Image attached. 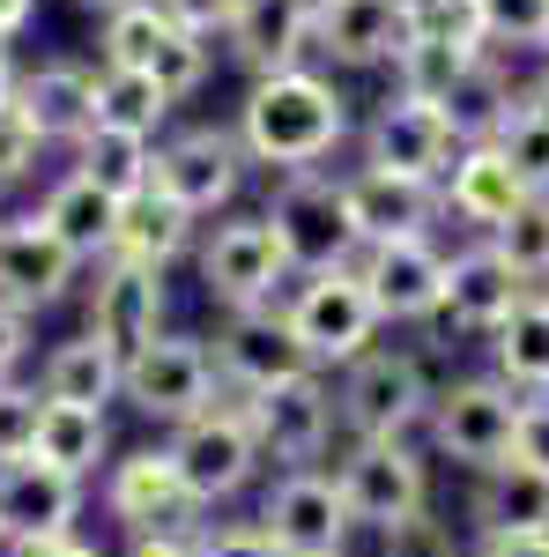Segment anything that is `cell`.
Returning <instances> with one entry per match:
<instances>
[{"instance_id":"cell-1","label":"cell","mask_w":549,"mask_h":557,"mask_svg":"<svg viewBox=\"0 0 549 557\" xmlns=\"http://www.w3.org/2000/svg\"><path fill=\"white\" fill-rule=\"evenodd\" d=\"M238 149L246 164L275 178H297V172H320L349 141V97H341L320 67H283V75H260L238 104Z\"/></svg>"},{"instance_id":"cell-2","label":"cell","mask_w":549,"mask_h":557,"mask_svg":"<svg viewBox=\"0 0 549 557\" xmlns=\"http://www.w3.org/2000/svg\"><path fill=\"white\" fill-rule=\"evenodd\" d=\"M431 372H423L416 349H364L349 372L335 380V409H341V438H401L431 454L423 417H431Z\"/></svg>"},{"instance_id":"cell-3","label":"cell","mask_w":549,"mask_h":557,"mask_svg":"<svg viewBox=\"0 0 549 557\" xmlns=\"http://www.w3.org/2000/svg\"><path fill=\"white\" fill-rule=\"evenodd\" d=\"M520 401L498 372H467V380H446L431 394V417H423V438H431V461H461V469L490 475L520 454Z\"/></svg>"},{"instance_id":"cell-4","label":"cell","mask_w":549,"mask_h":557,"mask_svg":"<svg viewBox=\"0 0 549 557\" xmlns=\"http://www.w3.org/2000/svg\"><path fill=\"white\" fill-rule=\"evenodd\" d=\"M194 268H201V290H209V305H223V312H253V305H283V290L297 283L290 253H283V238H275V223L267 215H215V223H201V246H194Z\"/></svg>"},{"instance_id":"cell-5","label":"cell","mask_w":549,"mask_h":557,"mask_svg":"<svg viewBox=\"0 0 549 557\" xmlns=\"http://www.w3.org/2000/svg\"><path fill=\"white\" fill-rule=\"evenodd\" d=\"M283 320L312 357V372H349L364 349H379V305L357 283V268H327V275H297L283 290Z\"/></svg>"},{"instance_id":"cell-6","label":"cell","mask_w":549,"mask_h":557,"mask_svg":"<svg viewBox=\"0 0 549 557\" xmlns=\"http://www.w3.org/2000/svg\"><path fill=\"white\" fill-rule=\"evenodd\" d=\"M164 454H171V469H178V483H186V498H194V513H215V506L246 498L260 483V469H267L238 401H215L194 424H178L164 438Z\"/></svg>"},{"instance_id":"cell-7","label":"cell","mask_w":549,"mask_h":557,"mask_svg":"<svg viewBox=\"0 0 549 557\" xmlns=\"http://www.w3.org/2000/svg\"><path fill=\"white\" fill-rule=\"evenodd\" d=\"M267 223L283 238L297 275H327V268H357L364 238L349 223V201H341V172H297V178H275L267 194Z\"/></svg>"},{"instance_id":"cell-8","label":"cell","mask_w":549,"mask_h":557,"mask_svg":"<svg viewBox=\"0 0 549 557\" xmlns=\"http://www.w3.org/2000/svg\"><path fill=\"white\" fill-rule=\"evenodd\" d=\"M246 424H253L260 461L283 475V469H320L341 438V409H335V380L327 372H304V380H283L267 394H246L238 401Z\"/></svg>"},{"instance_id":"cell-9","label":"cell","mask_w":549,"mask_h":557,"mask_svg":"<svg viewBox=\"0 0 549 557\" xmlns=\"http://www.w3.org/2000/svg\"><path fill=\"white\" fill-rule=\"evenodd\" d=\"M335 483L349 506V528L386 535L394 520L431 506V454L401 446V438H349L335 454Z\"/></svg>"},{"instance_id":"cell-10","label":"cell","mask_w":549,"mask_h":557,"mask_svg":"<svg viewBox=\"0 0 549 557\" xmlns=\"http://www.w3.org/2000/svg\"><path fill=\"white\" fill-rule=\"evenodd\" d=\"M120 401L149 424H194L201 409L223 401V380H215V349L201 335H157L149 349L127 357V380H120Z\"/></svg>"},{"instance_id":"cell-11","label":"cell","mask_w":549,"mask_h":557,"mask_svg":"<svg viewBox=\"0 0 549 557\" xmlns=\"http://www.w3.org/2000/svg\"><path fill=\"white\" fill-rule=\"evenodd\" d=\"M253 528L283 557H349V506H341L335 469H283L260 491Z\"/></svg>"},{"instance_id":"cell-12","label":"cell","mask_w":549,"mask_h":557,"mask_svg":"<svg viewBox=\"0 0 549 557\" xmlns=\"http://www.w3.org/2000/svg\"><path fill=\"white\" fill-rule=\"evenodd\" d=\"M97 506H104V520L127 543H141V535H194L201 528V513H194V498H186V483H178L164 446L112 454V469L97 475Z\"/></svg>"},{"instance_id":"cell-13","label":"cell","mask_w":549,"mask_h":557,"mask_svg":"<svg viewBox=\"0 0 549 557\" xmlns=\"http://www.w3.org/2000/svg\"><path fill=\"white\" fill-rule=\"evenodd\" d=\"M246 149L230 127H171L157 141V194H171L186 215H230L238 209V186H246Z\"/></svg>"},{"instance_id":"cell-14","label":"cell","mask_w":549,"mask_h":557,"mask_svg":"<svg viewBox=\"0 0 549 557\" xmlns=\"http://www.w3.org/2000/svg\"><path fill=\"white\" fill-rule=\"evenodd\" d=\"M209 349H215V380L230 386L238 401L312 372V357H304V343H297V327L283 320V305L223 312V327H215V343H209Z\"/></svg>"},{"instance_id":"cell-15","label":"cell","mask_w":549,"mask_h":557,"mask_svg":"<svg viewBox=\"0 0 549 557\" xmlns=\"http://www.w3.org/2000/svg\"><path fill=\"white\" fill-rule=\"evenodd\" d=\"M97 283H89V327L104 349H149L157 335H171V290H164V268H141V260H104V268H89Z\"/></svg>"},{"instance_id":"cell-16","label":"cell","mask_w":549,"mask_h":557,"mask_svg":"<svg viewBox=\"0 0 549 557\" xmlns=\"http://www.w3.org/2000/svg\"><path fill=\"white\" fill-rule=\"evenodd\" d=\"M357 283L372 290L386 327H423L446 298V246L438 238H386L357 253Z\"/></svg>"},{"instance_id":"cell-17","label":"cell","mask_w":549,"mask_h":557,"mask_svg":"<svg viewBox=\"0 0 549 557\" xmlns=\"http://www.w3.org/2000/svg\"><path fill=\"white\" fill-rule=\"evenodd\" d=\"M89 513V483L60 475L52 461H0V550H23V543H52V535H75V520Z\"/></svg>"},{"instance_id":"cell-18","label":"cell","mask_w":549,"mask_h":557,"mask_svg":"<svg viewBox=\"0 0 549 557\" xmlns=\"http://www.w3.org/2000/svg\"><path fill=\"white\" fill-rule=\"evenodd\" d=\"M527 298V283L506 268V253L490 246V238H475L461 253H446V298H438V320L431 327H446V335H498L512 312Z\"/></svg>"},{"instance_id":"cell-19","label":"cell","mask_w":549,"mask_h":557,"mask_svg":"<svg viewBox=\"0 0 549 557\" xmlns=\"http://www.w3.org/2000/svg\"><path fill=\"white\" fill-rule=\"evenodd\" d=\"M453 157H461V141H453V127H446L438 104L386 97L379 112L364 120V164H379V172H401V178L438 186V178L453 172Z\"/></svg>"},{"instance_id":"cell-20","label":"cell","mask_w":549,"mask_h":557,"mask_svg":"<svg viewBox=\"0 0 549 557\" xmlns=\"http://www.w3.org/2000/svg\"><path fill=\"white\" fill-rule=\"evenodd\" d=\"M75 283H83V260L67 253L38 215H8V223H0V305H15V312L38 320V312H52Z\"/></svg>"},{"instance_id":"cell-21","label":"cell","mask_w":549,"mask_h":557,"mask_svg":"<svg viewBox=\"0 0 549 557\" xmlns=\"http://www.w3.org/2000/svg\"><path fill=\"white\" fill-rule=\"evenodd\" d=\"M341 201H349V223L364 246H386V238H431L438 223V186L423 178H401V172H379V164H357L341 172Z\"/></svg>"},{"instance_id":"cell-22","label":"cell","mask_w":549,"mask_h":557,"mask_svg":"<svg viewBox=\"0 0 549 557\" xmlns=\"http://www.w3.org/2000/svg\"><path fill=\"white\" fill-rule=\"evenodd\" d=\"M409 45V0H320L312 8V52L335 67H394Z\"/></svg>"},{"instance_id":"cell-23","label":"cell","mask_w":549,"mask_h":557,"mask_svg":"<svg viewBox=\"0 0 549 557\" xmlns=\"http://www.w3.org/2000/svg\"><path fill=\"white\" fill-rule=\"evenodd\" d=\"M15 112L38 127L45 149H75L97 127V67H83V60H38V67H23Z\"/></svg>"},{"instance_id":"cell-24","label":"cell","mask_w":549,"mask_h":557,"mask_svg":"<svg viewBox=\"0 0 549 557\" xmlns=\"http://www.w3.org/2000/svg\"><path fill=\"white\" fill-rule=\"evenodd\" d=\"M312 8L320 0H246L238 23L223 30V52L246 67V75H283V67H304L312 52Z\"/></svg>"},{"instance_id":"cell-25","label":"cell","mask_w":549,"mask_h":557,"mask_svg":"<svg viewBox=\"0 0 549 557\" xmlns=\"http://www.w3.org/2000/svg\"><path fill=\"white\" fill-rule=\"evenodd\" d=\"M120 215H127V201H112V194L89 186L83 172L52 178V194L38 201V223L83 260V268H104V260L120 253Z\"/></svg>"},{"instance_id":"cell-26","label":"cell","mask_w":549,"mask_h":557,"mask_svg":"<svg viewBox=\"0 0 549 557\" xmlns=\"http://www.w3.org/2000/svg\"><path fill=\"white\" fill-rule=\"evenodd\" d=\"M438 201H446L453 223H467L475 238H490L498 223H512V209L527 201V186L512 178V164L490 149V141H475V149L453 157V172L438 178Z\"/></svg>"},{"instance_id":"cell-27","label":"cell","mask_w":549,"mask_h":557,"mask_svg":"<svg viewBox=\"0 0 549 557\" xmlns=\"http://www.w3.org/2000/svg\"><path fill=\"white\" fill-rule=\"evenodd\" d=\"M127 380V357L104 349L97 335H67L38 357V394L45 401H67V409H112Z\"/></svg>"},{"instance_id":"cell-28","label":"cell","mask_w":549,"mask_h":557,"mask_svg":"<svg viewBox=\"0 0 549 557\" xmlns=\"http://www.w3.org/2000/svg\"><path fill=\"white\" fill-rule=\"evenodd\" d=\"M38 461H52L60 475H75V483H97V475L112 469V417L104 409H67V401H45L38 417V446H30Z\"/></svg>"},{"instance_id":"cell-29","label":"cell","mask_w":549,"mask_h":557,"mask_svg":"<svg viewBox=\"0 0 549 557\" xmlns=\"http://www.w3.org/2000/svg\"><path fill=\"white\" fill-rule=\"evenodd\" d=\"M201 246V215H186L171 194H134L127 215H120V260H141V268H171Z\"/></svg>"},{"instance_id":"cell-30","label":"cell","mask_w":549,"mask_h":557,"mask_svg":"<svg viewBox=\"0 0 549 557\" xmlns=\"http://www.w3.org/2000/svg\"><path fill=\"white\" fill-rule=\"evenodd\" d=\"M490 372L512 394H549V290H527L520 312L490 335Z\"/></svg>"},{"instance_id":"cell-31","label":"cell","mask_w":549,"mask_h":557,"mask_svg":"<svg viewBox=\"0 0 549 557\" xmlns=\"http://www.w3.org/2000/svg\"><path fill=\"white\" fill-rule=\"evenodd\" d=\"M506 528V535H549V475L527 461H506L475 483V535Z\"/></svg>"},{"instance_id":"cell-32","label":"cell","mask_w":549,"mask_h":557,"mask_svg":"<svg viewBox=\"0 0 549 557\" xmlns=\"http://www.w3.org/2000/svg\"><path fill=\"white\" fill-rule=\"evenodd\" d=\"M75 172H83L89 186H104L112 201H134V194L157 186V141L120 134V127H89L83 141H75Z\"/></svg>"},{"instance_id":"cell-33","label":"cell","mask_w":549,"mask_h":557,"mask_svg":"<svg viewBox=\"0 0 549 557\" xmlns=\"http://www.w3.org/2000/svg\"><path fill=\"white\" fill-rule=\"evenodd\" d=\"M438 112H446L453 141H461V149H475V141H498V127L520 112V97H512V83H506V67H498V60H475Z\"/></svg>"},{"instance_id":"cell-34","label":"cell","mask_w":549,"mask_h":557,"mask_svg":"<svg viewBox=\"0 0 549 557\" xmlns=\"http://www.w3.org/2000/svg\"><path fill=\"white\" fill-rule=\"evenodd\" d=\"M97 127L141 134V141H164L171 97L149 83V75H134V67H97Z\"/></svg>"},{"instance_id":"cell-35","label":"cell","mask_w":549,"mask_h":557,"mask_svg":"<svg viewBox=\"0 0 549 557\" xmlns=\"http://www.w3.org/2000/svg\"><path fill=\"white\" fill-rule=\"evenodd\" d=\"M467 67H475V52H453V45H438V38H409L394 52V97H409V104H446Z\"/></svg>"},{"instance_id":"cell-36","label":"cell","mask_w":549,"mask_h":557,"mask_svg":"<svg viewBox=\"0 0 549 557\" xmlns=\"http://www.w3.org/2000/svg\"><path fill=\"white\" fill-rule=\"evenodd\" d=\"M164 38H171L164 8H157V0H127V8L104 15L97 52H104V67H134V75H149V60H157V45H164Z\"/></svg>"},{"instance_id":"cell-37","label":"cell","mask_w":549,"mask_h":557,"mask_svg":"<svg viewBox=\"0 0 549 557\" xmlns=\"http://www.w3.org/2000/svg\"><path fill=\"white\" fill-rule=\"evenodd\" d=\"M490 246L506 253V268L535 290V283H549V194H527L520 209H512V223H498L490 231Z\"/></svg>"},{"instance_id":"cell-38","label":"cell","mask_w":549,"mask_h":557,"mask_svg":"<svg viewBox=\"0 0 549 557\" xmlns=\"http://www.w3.org/2000/svg\"><path fill=\"white\" fill-rule=\"evenodd\" d=\"M409 38H438V45H453V52L490 60V38H483L475 0H409Z\"/></svg>"},{"instance_id":"cell-39","label":"cell","mask_w":549,"mask_h":557,"mask_svg":"<svg viewBox=\"0 0 549 557\" xmlns=\"http://www.w3.org/2000/svg\"><path fill=\"white\" fill-rule=\"evenodd\" d=\"M209 60H215L209 38H194V30H178V23H171V38L157 45V60H149V83L164 89L171 104H186L194 89L209 83Z\"/></svg>"},{"instance_id":"cell-40","label":"cell","mask_w":549,"mask_h":557,"mask_svg":"<svg viewBox=\"0 0 549 557\" xmlns=\"http://www.w3.org/2000/svg\"><path fill=\"white\" fill-rule=\"evenodd\" d=\"M372 543H379V557H467V535L438 513V506L394 520V528H386V535H372Z\"/></svg>"},{"instance_id":"cell-41","label":"cell","mask_w":549,"mask_h":557,"mask_svg":"<svg viewBox=\"0 0 549 557\" xmlns=\"http://www.w3.org/2000/svg\"><path fill=\"white\" fill-rule=\"evenodd\" d=\"M483 15V38L490 52H542V30H549V0H475Z\"/></svg>"},{"instance_id":"cell-42","label":"cell","mask_w":549,"mask_h":557,"mask_svg":"<svg viewBox=\"0 0 549 557\" xmlns=\"http://www.w3.org/2000/svg\"><path fill=\"white\" fill-rule=\"evenodd\" d=\"M498 157L512 164V178L527 186V194H549V127L535 120V112H512L506 127H498V141H490Z\"/></svg>"},{"instance_id":"cell-43","label":"cell","mask_w":549,"mask_h":557,"mask_svg":"<svg viewBox=\"0 0 549 557\" xmlns=\"http://www.w3.org/2000/svg\"><path fill=\"white\" fill-rule=\"evenodd\" d=\"M38 417H45L38 380H0V461H30Z\"/></svg>"},{"instance_id":"cell-44","label":"cell","mask_w":549,"mask_h":557,"mask_svg":"<svg viewBox=\"0 0 549 557\" xmlns=\"http://www.w3.org/2000/svg\"><path fill=\"white\" fill-rule=\"evenodd\" d=\"M38 164H45V141H38V127L8 104L0 112V201L15 194V186H30L38 178Z\"/></svg>"},{"instance_id":"cell-45","label":"cell","mask_w":549,"mask_h":557,"mask_svg":"<svg viewBox=\"0 0 549 557\" xmlns=\"http://www.w3.org/2000/svg\"><path fill=\"white\" fill-rule=\"evenodd\" d=\"M186 550L194 557H283L253 520H201V528L186 535Z\"/></svg>"},{"instance_id":"cell-46","label":"cell","mask_w":549,"mask_h":557,"mask_svg":"<svg viewBox=\"0 0 549 557\" xmlns=\"http://www.w3.org/2000/svg\"><path fill=\"white\" fill-rule=\"evenodd\" d=\"M157 8H164L171 23H178V30H194V38H223V30H230V23H238V8H246V0H157Z\"/></svg>"},{"instance_id":"cell-47","label":"cell","mask_w":549,"mask_h":557,"mask_svg":"<svg viewBox=\"0 0 549 557\" xmlns=\"http://www.w3.org/2000/svg\"><path fill=\"white\" fill-rule=\"evenodd\" d=\"M512 461H527V469L549 475V394H527L520 401V454Z\"/></svg>"},{"instance_id":"cell-48","label":"cell","mask_w":549,"mask_h":557,"mask_svg":"<svg viewBox=\"0 0 549 557\" xmlns=\"http://www.w3.org/2000/svg\"><path fill=\"white\" fill-rule=\"evenodd\" d=\"M30 312H15V305H0V380H23V364H30Z\"/></svg>"},{"instance_id":"cell-49","label":"cell","mask_w":549,"mask_h":557,"mask_svg":"<svg viewBox=\"0 0 549 557\" xmlns=\"http://www.w3.org/2000/svg\"><path fill=\"white\" fill-rule=\"evenodd\" d=\"M467 557H549V535H506V528H483Z\"/></svg>"},{"instance_id":"cell-50","label":"cell","mask_w":549,"mask_h":557,"mask_svg":"<svg viewBox=\"0 0 549 557\" xmlns=\"http://www.w3.org/2000/svg\"><path fill=\"white\" fill-rule=\"evenodd\" d=\"M0 557H104L83 535H52V543H23V550H0Z\"/></svg>"},{"instance_id":"cell-51","label":"cell","mask_w":549,"mask_h":557,"mask_svg":"<svg viewBox=\"0 0 549 557\" xmlns=\"http://www.w3.org/2000/svg\"><path fill=\"white\" fill-rule=\"evenodd\" d=\"M38 15V0H0V45H15L23 38V23Z\"/></svg>"},{"instance_id":"cell-52","label":"cell","mask_w":549,"mask_h":557,"mask_svg":"<svg viewBox=\"0 0 549 557\" xmlns=\"http://www.w3.org/2000/svg\"><path fill=\"white\" fill-rule=\"evenodd\" d=\"M127 557H194V550H186V535H141V543H127Z\"/></svg>"},{"instance_id":"cell-53","label":"cell","mask_w":549,"mask_h":557,"mask_svg":"<svg viewBox=\"0 0 549 557\" xmlns=\"http://www.w3.org/2000/svg\"><path fill=\"white\" fill-rule=\"evenodd\" d=\"M15 83H23V67H15V45H0V112L15 104Z\"/></svg>"},{"instance_id":"cell-54","label":"cell","mask_w":549,"mask_h":557,"mask_svg":"<svg viewBox=\"0 0 549 557\" xmlns=\"http://www.w3.org/2000/svg\"><path fill=\"white\" fill-rule=\"evenodd\" d=\"M520 112H535V120L549 127V67H542V83H535V89H520Z\"/></svg>"},{"instance_id":"cell-55","label":"cell","mask_w":549,"mask_h":557,"mask_svg":"<svg viewBox=\"0 0 549 557\" xmlns=\"http://www.w3.org/2000/svg\"><path fill=\"white\" fill-rule=\"evenodd\" d=\"M75 8H97V15H112V8H127V0H75Z\"/></svg>"},{"instance_id":"cell-56","label":"cell","mask_w":549,"mask_h":557,"mask_svg":"<svg viewBox=\"0 0 549 557\" xmlns=\"http://www.w3.org/2000/svg\"><path fill=\"white\" fill-rule=\"evenodd\" d=\"M542 52H549V30H542Z\"/></svg>"},{"instance_id":"cell-57","label":"cell","mask_w":549,"mask_h":557,"mask_svg":"<svg viewBox=\"0 0 549 557\" xmlns=\"http://www.w3.org/2000/svg\"><path fill=\"white\" fill-rule=\"evenodd\" d=\"M0 223H8V215H0Z\"/></svg>"}]
</instances>
